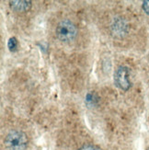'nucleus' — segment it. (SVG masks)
Segmentation results:
<instances>
[{"label":"nucleus","mask_w":149,"mask_h":150,"mask_svg":"<svg viewBox=\"0 0 149 150\" xmlns=\"http://www.w3.org/2000/svg\"><path fill=\"white\" fill-rule=\"evenodd\" d=\"M28 144L27 134L19 130H13L5 138V146L8 150H26Z\"/></svg>","instance_id":"f257e3e1"},{"label":"nucleus","mask_w":149,"mask_h":150,"mask_svg":"<svg viewBox=\"0 0 149 150\" xmlns=\"http://www.w3.org/2000/svg\"><path fill=\"white\" fill-rule=\"evenodd\" d=\"M56 37L63 42H70L77 35V29L76 25L69 21L64 19L57 24L55 29Z\"/></svg>","instance_id":"f03ea898"},{"label":"nucleus","mask_w":149,"mask_h":150,"mask_svg":"<svg viewBox=\"0 0 149 150\" xmlns=\"http://www.w3.org/2000/svg\"><path fill=\"white\" fill-rule=\"evenodd\" d=\"M114 82L120 89L127 91L132 87L130 68L124 66L119 67L114 73Z\"/></svg>","instance_id":"7ed1b4c3"},{"label":"nucleus","mask_w":149,"mask_h":150,"mask_svg":"<svg viewBox=\"0 0 149 150\" xmlns=\"http://www.w3.org/2000/svg\"><path fill=\"white\" fill-rule=\"evenodd\" d=\"M111 32L113 37L117 39L124 38L129 32V25L126 19L122 17L113 18L111 23Z\"/></svg>","instance_id":"20e7f679"},{"label":"nucleus","mask_w":149,"mask_h":150,"mask_svg":"<svg viewBox=\"0 0 149 150\" xmlns=\"http://www.w3.org/2000/svg\"><path fill=\"white\" fill-rule=\"evenodd\" d=\"M9 6L12 10L18 13L28 12L31 8V1L29 0H13L9 2Z\"/></svg>","instance_id":"39448f33"},{"label":"nucleus","mask_w":149,"mask_h":150,"mask_svg":"<svg viewBox=\"0 0 149 150\" xmlns=\"http://www.w3.org/2000/svg\"><path fill=\"white\" fill-rule=\"evenodd\" d=\"M18 40L15 37H11L8 40V47L10 52H16L18 49Z\"/></svg>","instance_id":"423d86ee"},{"label":"nucleus","mask_w":149,"mask_h":150,"mask_svg":"<svg viewBox=\"0 0 149 150\" xmlns=\"http://www.w3.org/2000/svg\"><path fill=\"white\" fill-rule=\"evenodd\" d=\"M78 150H102V149L94 145H86V146H83Z\"/></svg>","instance_id":"0eeeda50"},{"label":"nucleus","mask_w":149,"mask_h":150,"mask_svg":"<svg viewBox=\"0 0 149 150\" xmlns=\"http://www.w3.org/2000/svg\"><path fill=\"white\" fill-rule=\"evenodd\" d=\"M142 8H143L144 11L149 16V0H145V1L143 2V5H142Z\"/></svg>","instance_id":"6e6552de"}]
</instances>
